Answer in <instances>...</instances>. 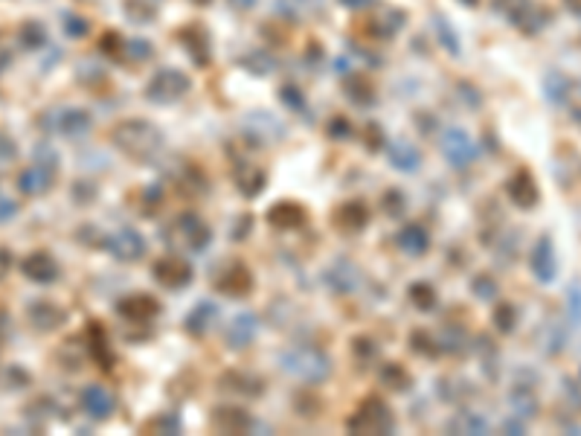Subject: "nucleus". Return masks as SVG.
Wrapping results in <instances>:
<instances>
[{
  "instance_id": "1",
  "label": "nucleus",
  "mask_w": 581,
  "mask_h": 436,
  "mask_svg": "<svg viewBox=\"0 0 581 436\" xmlns=\"http://www.w3.org/2000/svg\"><path fill=\"white\" fill-rule=\"evenodd\" d=\"M567 6H570L573 12H581V0H567Z\"/></svg>"
}]
</instances>
